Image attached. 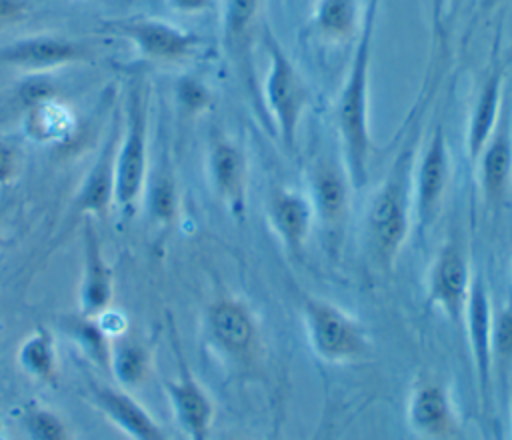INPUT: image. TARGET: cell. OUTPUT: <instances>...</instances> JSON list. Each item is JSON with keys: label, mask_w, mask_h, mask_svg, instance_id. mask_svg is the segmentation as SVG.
I'll use <instances>...</instances> for the list:
<instances>
[{"label": "cell", "mask_w": 512, "mask_h": 440, "mask_svg": "<svg viewBox=\"0 0 512 440\" xmlns=\"http://www.w3.org/2000/svg\"><path fill=\"white\" fill-rule=\"evenodd\" d=\"M380 0H368L356 34L346 80L334 104V124L342 146V164L354 188H364L370 178L374 138L370 130V70Z\"/></svg>", "instance_id": "6da1fadb"}, {"label": "cell", "mask_w": 512, "mask_h": 440, "mask_svg": "<svg viewBox=\"0 0 512 440\" xmlns=\"http://www.w3.org/2000/svg\"><path fill=\"white\" fill-rule=\"evenodd\" d=\"M414 144H404L390 172L374 190L364 214V244L374 266L380 270L394 268L412 220V164Z\"/></svg>", "instance_id": "7a4b0ae2"}, {"label": "cell", "mask_w": 512, "mask_h": 440, "mask_svg": "<svg viewBox=\"0 0 512 440\" xmlns=\"http://www.w3.org/2000/svg\"><path fill=\"white\" fill-rule=\"evenodd\" d=\"M206 348L232 374L254 376L266 362L262 322L254 308L240 296L214 298L202 316Z\"/></svg>", "instance_id": "3957f363"}, {"label": "cell", "mask_w": 512, "mask_h": 440, "mask_svg": "<svg viewBox=\"0 0 512 440\" xmlns=\"http://www.w3.org/2000/svg\"><path fill=\"white\" fill-rule=\"evenodd\" d=\"M124 110L114 160V204L124 216H132L144 198L150 172V88L138 74L128 82Z\"/></svg>", "instance_id": "277c9868"}, {"label": "cell", "mask_w": 512, "mask_h": 440, "mask_svg": "<svg viewBox=\"0 0 512 440\" xmlns=\"http://www.w3.org/2000/svg\"><path fill=\"white\" fill-rule=\"evenodd\" d=\"M300 322L310 352L330 366H352L372 356V336L366 324L340 304L304 294Z\"/></svg>", "instance_id": "5b68a950"}, {"label": "cell", "mask_w": 512, "mask_h": 440, "mask_svg": "<svg viewBox=\"0 0 512 440\" xmlns=\"http://www.w3.org/2000/svg\"><path fill=\"white\" fill-rule=\"evenodd\" d=\"M264 46L268 60L262 82L266 112L280 142L292 150L312 92L304 74L272 32H266Z\"/></svg>", "instance_id": "8992f818"}, {"label": "cell", "mask_w": 512, "mask_h": 440, "mask_svg": "<svg viewBox=\"0 0 512 440\" xmlns=\"http://www.w3.org/2000/svg\"><path fill=\"white\" fill-rule=\"evenodd\" d=\"M472 266L460 238H448L434 254L426 272V302L452 326L462 328L472 292Z\"/></svg>", "instance_id": "52a82bcc"}, {"label": "cell", "mask_w": 512, "mask_h": 440, "mask_svg": "<svg viewBox=\"0 0 512 440\" xmlns=\"http://www.w3.org/2000/svg\"><path fill=\"white\" fill-rule=\"evenodd\" d=\"M404 420L416 440H466L452 390L436 376L420 374L412 380Z\"/></svg>", "instance_id": "ba28073f"}, {"label": "cell", "mask_w": 512, "mask_h": 440, "mask_svg": "<svg viewBox=\"0 0 512 440\" xmlns=\"http://www.w3.org/2000/svg\"><path fill=\"white\" fill-rule=\"evenodd\" d=\"M450 184V150L444 126L438 124L412 164V220L426 232L438 218Z\"/></svg>", "instance_id": "9c48e42d"}, {"label": "cell", "mask_w": 512, "mask_h": 440, "mask_svg": "<svg viewBox=\"0 0 512 440\" xmlns=\"http://www.w3.org/2000/svg\"><path fill=\"white\" fill-rule=\"evenodd\" d=\"M172 352L176 358V376L162 382L174 422L186 440H210L216 418V406L208 390L200 384L180 350L174 326H170Z\"/></svg>", "instance_id": "30bf717a"}, {"label": "cell", "mask_w": 512, "mask_h": 440, "mask_svg": "<svg viewBox=\"0 0 512 440\" xmlns=\"http://www.w3.org/2000/svg\"><path fill=\"white\" fill-rule=\"evenodd\" d=\"M104 28L132 42L142 58L162 64H176L190 58L200 44L194 32L152 16L110 20Z\"/></svg>", "instance_id": "8fae6325"}, {"label": "cell", "mask_w": 512, "mask_h": 440, "mask_svg": "<svg viewBox=\"0 0 512 440\" xmlns=\"http://www.w3.org/2000/svg\"><path fill=\"white\" fill-rule=\"evenodd\" d=\"M206 176L218 202L234 220L242 222L250 188V162L244 148L224 134L212 136L206 152Z\"/></svg>", "instance_id": "7c38bea8"}, {"label": "cell", "mask_w": 512, "mask_h": 440, "mask_svg": "<svg viewBox=\"0 0 512 440\" xmlns=\"http://www.w3.org/2000/svg\"><path fill=\"white\" fill-rule=\"evenodd\" d=\"M88 46L60 34L22 36L0 46V68L44 74L88 60Z\"/></svg>", "instance_id": "4fadbf2b"}, {"label": "cell", "mask_w": 512, "mask_h": 440, "mask_svg": "<svg viewBox=\"0 0 512 440\" xmlns=\"http://www.w3.org/2000/svg\"><path fill=\"white\" fill-rule=\"evenodd\" d=\"M306 194L312 202L316 222L328 232H340L348 220L352 182L342 162L330 158H316L310 164Z\"/></svg>", "instance_id": "5bb4252c"}, {"label": "cell", "mask_w": 512, "mask_h": 440, "mask_svg": "<svg viewBox=\"0 0 512 440\" xmlns=\"http://www.w3.org/2000/svg\"><path fill=\"white\" fill-rule=\"evenodd\" d=\"M264 216L278 244L292 256L302 254L316 224L312 202L306 190L274 186L266 194Z\"/></svg>", "instance_id": "9a60e30c"}, {"label": "cell", "mask_w": 512, "mask_h": 440, "mask_svg": "<svg viewBox=\"0 0 512 440\" xmlns=\"http://www.w3.org/2000/svg\"><path fill=\"white\" fill-rule=\"evenodd\" d=\"M482 202L488 208L502 206L512 188V124L504 110L486 146L472 162Z\"/></svg>", "instance_id": "2e32d148"}, {"label": "cell", "mask_w": 512, "mask_h": 440, "mask_svg": "<svg viewBox=\"0 0 512 440\" xmlns=\"http://www.w3.org/2000/svg\"><path fill=\"white\" fill-rule=\"evenodd\" d=\"M114 276L102 252V242L92 218L82 220V276L78 286V314L98 318L110 310Z\"/></svg>", "instance_id": "e0dca14e"}, {"label": "cell", "mask_w": 512, "mask_h": 440, "mask_svg": "<svg viewBox=\"0 0 512 440\" xmlns=\"http://www.w3.org/2000/svg\"><path fill=\"white\" fill-rule=\"evenodd\" d=\"M90 398L104 418L130 440H170L154 416L122 386L90 380Z\"/></svg>", "instance_id": "ac0fdd59"}, {"label": "cell", "mask_w": 512, "mask_h": 440, "mask_svg": "<svg viewBox=\"0 0 512 440\" xmlns=\"http://www.w3.org/2000/svg\"><path fill=\"white\" fill-rule=\"evenodd\" d=\"M118 136L120 130L114 126L76 190L72 210L82 220L102 218L114 204V160Z\"/></svg>", "instance_id": "d6986e66"}, {"label": "cell", "mask_w": 512, "mask_h": 440, "mask_svg": "<svg viewBox=\"0 0 512 440\" xmlns=\"http://www.w3.org/2000/svg\"><path fill=\"white\" fill-rule=\"evenodd\" d=\"M488 292L480 276H474L472 292L468 300V310L464 318L462 330L468 334L470 352L476 366V378L480 386V398H486L492 392V364H490V324H492V308L488 302Z\"/></svg>", "instance_id": "ffe728a7"}, {"label": "cell", "mask_w": 512, "mask_h": 440, "mask_svg": "<svg viewBox=\"0 0 512 440\" xmlns=\"http://www.w3.org/2000/svg\"><path fill=\"white\" fill-rule=\"evenodd\" d=\"M504 112V98H502V74L490 72L482 86L478 88V94L472 102L468 120H466V132H464V150L470 162L476 160L480 150L490 140L492 132L496 130L500 118Z\"/></svg>", "instance_id": "44dd1931"}, {"label": "cell", "mask_w": 512, "mask_h": 440, "mask_svg": "<svg viewBox=\"0 0 512 440\" xmlns=\"http://www.w3.org/2000/svg\"><path fill=\"white\" fill-rule=\"evenodd\" d=\"M22 128L36 144H64L76 130V116L70 106L44 92L28 100Z\"/></svg>", "instance_id": "7402d4cb"}, {"label": "cell", "mask_w": 512, "mask_h": 440, "mask_svg": "<svg viewBox=\"0 0 512 440\" xmlns=\"http://www.w3.org/2000/svg\"><path fill=\"white\" fill-rule=\"evenodd\" d=\"M152 370V348L150 344L134 334L120 332L112 336V352H110V376L118 382V386L130 390L146 382Z\"/></svg>", "instance_id": "603a6c76"}, {"label": "cell", "mask_w": 512, "mask_h": 440, "mask_svg": "<svg viewBox=\"0 0 512 440\" xmlns=\"http://www.w3.org/2000/svg\"><path fill=\"white\" fill-rule=\"evenodd\" d=\"M362 14L356 0H316L310 14V30L326 42L356 38Z\"/></svg>", "instance_id": "cb8c5ba5"}, {"label": "cell", "mask_w": 512, "mask_h": 440, "mask_svg": "<svg viewBox=\"0 0 512 440\" xmlns=\"http://www.w3.org/2000/svg\"><path fill=\"white\" fill-rule=\"evenodd\" d=\"M264 0H222V44L234 58H244Z\"/></svg>", "instance_id": "d4e9b609"}, {"label": "cell", "mask_w": 512, "mask_h": 440, "mask_svg": "<svg viewBox=\"0 0 512 440\" xmlns=\"http://www.w3.org/2000/svg\"><path fill=\"white\" fill-rule=\"evenodd\" d=\"M16 360L20 368L40 384L54 386L58 382V352L54 336L48 328H34L20 344Z\"/></svg>", "instance_id": "484cf974"}, {"label": "cell", "mask_w": 512, "mask_h": 440, "mask_svg": "<svg viewBox=\"0 0 512 440\" xmlns=\"http://www.w3.org/2000/svg\"><path fill=\"white\" fill-rule=\"evenodd\" d=\"M66 330L80 352L104 374H110V352L112 334L104 328L100 318H90L78 314L66 324Z\"/></svg>", "instance_id": "4316f807"}, {"label": "cell", "mask_w": 512, "mask_h": 440, "mask_svg": "<svg viewBox=\"0 0 512 440\" xmlns=\"http://www.w3.org/2000/svg\"><path fill=\"white\" fill-rule=\"evenodd\" d=\"M490 364L494 384H502L512 376V298L492 312Z\"/></svg>", "instance_id": "83f0119b"}, {"label": "cell", "mask_w": 512, "mask_h": 440, "mask_svg": "<svg viewBox=\"0 0 512 440\" xmlns=\"http://www.w3.org/2000/svg\"><path fill=\"white\" fill-rule=\"evenodd\" d=\"M144 198H146V206H148V212L154 222H158L162 226H168L174 222L176 208H178V196H176V182L172 178V170L166 168V164L160 166V170L156 172V176L152 180L150 178L146 180Z\"/></svg>", "instance_id": "f1b7e54d"}, {"label": "cell", "mask_w": 512, "mask_h": 440, "mask_svg": "<svg viewBox=\"0 0 512 440\" xmlns=\"http://www.w3.org/2000/svg\"><path fill=\"white\" fill-rule=\"evenodd\" d=\"M20 428L28 440H74L68 424L54 410L38 404L22 410Z\"/></svg>", "instance_id": "f546056e"}, {"label": "cell", "mask_w": 512, "mask_h": 440, "mask_svg": "<svg viewBox=\"0 0 512 440\" xmlns=\"http://www.w3.org/2000/svg\"><path fill=\"white\" fill-rule=\"evenodd\" d=\"M176 98L180 108L186 114H200L210 106V90L204 86L202 80L184 76L176 84Z\"/></svg>", "instance_id": "4dcf8cb0"}, {"label": "cell", "mask_w": 512, "mask_h": 440, "mask_svg": "<svg viewBox=\"0 0 512 440\" xmlns=\"http://www.w3.org/2000/svg\"><path fill=\"white\" fill-rule=\"evenodd\" d=\"M24 150L20 142L0 136V188L12 186L24 172Z\"/></svg>", "instance_id": "1f68e13d"}, {"label": "cell", "mask_w": 512, "mask_h": 440, "mask_svg": "<svg viewBox=\"0 0 512 440\" xmlns=\"http://www.w3.org/2000/svg\"><path fill=\"white\" fill-rule=\"evenodd\" d=\"M28 0H0V26L22 20L28 14Z\"/></svg>", "instance_id": "d6a6232c"}, {"label": "cell", "mask_w": 512, "mask_h": 440, "mask_svg": "<svg viewBox=\"0 0 512 440\" xmlns=\"http://www.w3.org/2000/svg\"><path fill=\"white\" fill-rule=\"evenodd\" d=\"M172 10L182 14H202L216 8V0H166Z\"/></svg>", "instance_id": "836d02e7"}, {"label": "cell", "mask_w": 512, "mask_h": 440, "mask_svg": "<svg viewBox=\"0 0 512 440\" xmlns=\"http://www.w3.org/2000/svg\"><path fill=\"white\" fill-rule=\"evenodd\" d=\"M444 14H446V0H432V28L436 36L442 34Z\"/></svg>", "instance_id": "e575fe53"}, {"label": "cell", "mask_w": 512, "mask_h": 440, "mask_svg": "<svg viewBox=\"0 0 512 440\" xmlns=\"http://www.w3.org/2000/svg\"><path fill=\"white\" fill-rule=\"evenodd\" d=\"M490 440H502V434L498 430V424H492V434H490Z\"/></svg>", "instance_id": "d590c367"}, {"label": "cell", "mask_w": 512, "mask_h": 440, "mask_svg": "<svg viewBox=\"0 0 512 440\" xmlns=\"http://www.w3.org/2000/svg\"><path fill=\"white\" fill-rule=\"evenodd\" d=\"M502 0H482V4L486 6V8H492V6H496V4H500Z\"/></svg>", "instance_id": "8d00e7d4"}, {"label": "cell", "mask_w": 512, "mask_h": 440, "mask_svg": "<svg viewBox=\"0 0 512 440\" xmlns=\"http://www.w3.org/2000/svg\"><path fill=\"white\" fill-rule=\"evenodd\" d=\"M510 440H512V400H510Z\"/></svg>", "instance_id": "74e56055"}, {"label": "cell", "mask_w": 512, "mask_h": 440, "mask_svg": "<svg viewBox=\"0 0 512 440\" xmlns=\"http://www.w3.org/2000/svg\"><path fill=\"white\" fill-rule=\"evenodd\" d=\"M234 440H248V438H234Z\"/></svg>", "instance_id": "f35d334b"}, {"label": "cell", "mask_w": 512, "mask_h": 440, "mask_svg": "<svg viewBox=\"0 0 512 440\" xmlns=\"http://www.w3.org/2000/svg\"><path fill=\"white\" fill-rule=\"evenodd\" d=\"M0 246H2V236H0Z\"/></svg>", "instance_id": "ab89813d"}, {"label": "cell", "mask_w": 512, "mask_h": 440, "mask_svg": "<svg viewBox=\"0 0 512 440\" xmlns=\"http://www.w3.org/2000/svg\"><path fill=\"white\" fill-rule=\"evenodd\" d=\"M510 274H512V270H510Z\"/></svg>", "instance_id": "60d3db41"}]
</instances>
